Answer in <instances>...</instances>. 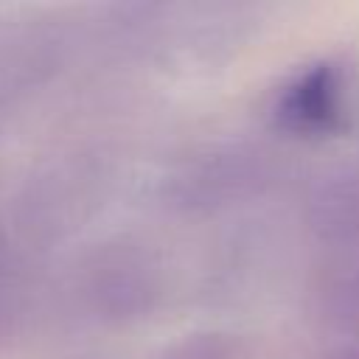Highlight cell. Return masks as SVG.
<instances>
[{
  "label": "cell",
  "instance_id": "6da1fadb",
  "mask_svg": "<svg viewBox=\"0 0 359 359\" xmlns=\"http://www.w3.org/2000/svg\"><path fill=\"white\" fill-rule=\"evenodd\" d=\"M165 289L157 255L129 238H112L87 250L70 275V300L81 320L118 328L149 317Z\"/></svg>",
  "mask_w": 359,
  "mask_h": 359
},
{
  "label": "cell",
  "instance_id": "7a4b0ae2",
  "mask_svg": "<svg viewBox=\"0 0 359 359\" xmlns=\"http://www.w3.org/2000/svg\"><path fill=\"white\" fill-rule=\"evenodd\" d=\"M275 177L272 157L250 143H213L182 157L163 180V196L185 213H216L261 196Z\"/></svg>",
  "mask_w": 359,
  "mask_h": 359
},
{
  "label": "cell",
  "instance_id": "3957f363",
  "mask_svg": "<svg viewBox=\"0 0 359 359\" xmlns=\"http://www.w3.org/2000/svg\"><path fill=\"white\" fill-rule=\"evenodd\" d=\"M351 112V79L334 59H320L292 73L272 95L269 121L297 140H325L337 135Z\"/></svg>",
  "mask_w": 359,
  "mask_h": 359
},
{
  "label": "cell",
  "instance_id": "277c9868",
  "mask_svg": "<svg viewBox=\"0 0 359 359\" xmlns=\"http://www.w3.org/2000/svg\"><path fill=\"white\" fill-rule=\"evenodd\" d=\"M311 311L337 337L359 339V250L325 252L311 280Z\"/></svg>",
  "mask_w": 359,
  "mask_h": 359
},
{
  "label": "cell",
  "instance_id": "5b68a950",
  "mask_svg": "<svg viewBox=\"0 0 359 359\" xmlns=\"http://www.w3.org/2000/svg\"><path fill=\"white\" fill-rule=\"evenodd\" d=\"M25 261L6 227H0V348L17 334L25 314Z\"/></svg>",
  "mask_w": 359,
  "mask_h": 359
},
{
  "label": "cell",
  "instance_id": "8992f818",
  "mask_svg": "<svg viewBox=\"0 0 359 359\" xmlns=\"http://www.w3.org/2000/svg\"><path fill=\"white\" fill-rule=\"evenodd\" d=\"M157 359H244V345L230 331L199 328L165 345Z\"/></svg>",
  "mask_w": 359,
  "mask_h": 359
},
{
  "label": "cell",
  "instance_id": "52a82bcc",
  "mask_svg": "<svg viewBox=\"0 0 359 359\" xmlns=\"http://www.w3.org/2000/svg\"><path fill=\"white\" fill-rule=\"evenodd\" d=\"M314 359H359V339L353 337H339L337 342H331L323 353H317Z\"/></svg>",
  "mask_w": 359,
  "mask_h": 359
}]
</instances>
